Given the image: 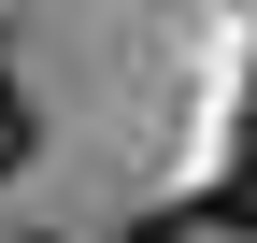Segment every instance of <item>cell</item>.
<instances>
[{"label": "cell", "instance_id": "6da1fadb", "mask_svg": "<svg viewBox=\"0 0 257 243\" xmlns=\"http://www.w3.org/2000/svg\"><path fill=\"white\" fill-rule=\"evenodd\" d=\"M29 143H43V114H29V86H0V172H29Z\"/></svg>", "mask_w": 257, "mask_h": 243}, {"label": "cell", "instance_id": "7a4b0ae2", "mask_svg": "<svg viewBox=\"0 0 257 243\" xmlns=\"http://www.w3.org/2000/svg\"><path fill=\"white\" fill-rule=\"evenodd\" d=\"M114 243H214V229H200V215H128Z\"/></svg>", "mask_w": 257, "mask_h": 243}, {"label": "cell", "instance_id": "3957f363", "mask_svg": "<svg viewBox=\"0 0 257 243\" xmlns=\"http://www.w3.org/2000/svg\"><path fill=\"white\" fill-rule=\"evenodd\" d=\"M0 243H43V229H0Z\"/></svg>", "mask_w": 257, "mask_h": 243}]
</instances>
